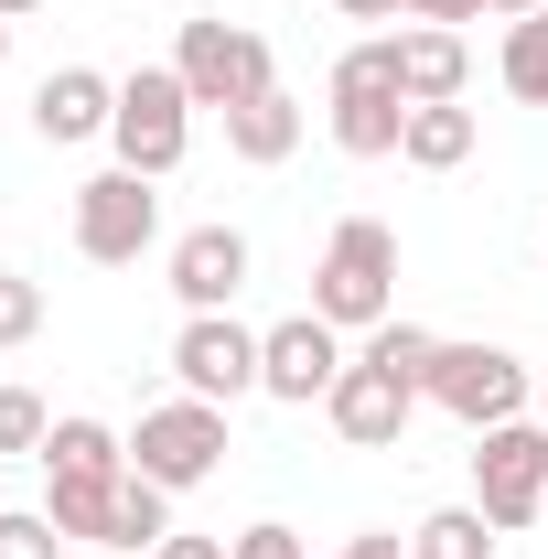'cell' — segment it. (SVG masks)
I'll list each match as a JSON object with an SVG mask.
<instances>
[{"label": "cell", "instance_id": "1", "mask_svg": "<svg viewBox=\"0 0 548 559\" xmlns=\"http://www.w3.org/2000/svg\"><path fill=\"white\" fill-rule=\"evenodd\" d=\"M323 130H334L344 162H398V140H409L398 33H366V44H344V55H334V75H323Z\"/></svg>", "mask_w": 548, "mask_h": 559}, {"label": "cell", "instance_id": "6", "mask_svg": "<svg viewBox=\"0 0 548 559\" xmlns=\"http://www.w3.org/2000/svg\"><path fill=\"white\" fill-rule=\"evenodd\" d=\"M108 151L130 162V173H183V151H194V97H183V75L172 66H140L119 75V119H108Z\"/></svg>", "mask_w": 548, "mask_h": 559}, {"label": "cell", "instance_id": "18", "mask_svg": "<svg viewBox=\"0 0 548 559\" xmlns=\"http://www.w3.org/2000/svg\"><path fill=\"white\" fill-rule=\"evenodd\" d=\"M398 162H409V173H463V162H474V108H463V97H452V108H409Z\"/></svg>", "mask_w": 548, "mask_h": 559}, {"label": "cell", "instance_id": "31", "mask_svg": "<svg viewBox=\"0 0 548 559\" xmlns=\"http://www.w3.org/2000/svg\"><path fill=\"white\" fill-rule=\"evenodd\" d=\"M527 11H548V0H484V22H527Z\"/></svg>", "mask_w": 548, "mask_h": 559}, {"label": "cell", "instance_id": "8", "mask_svg": "<svg viewBox=\"0 0 548 559\" xmlns=\"http://www.w3.org/2000/svg\"><path fill=\"white\" fill-rule=\"evenodd\" d=\"M215 463H226V409H215V399H162V409H140L130 474H151L162 495H194Z\"/></svg>", "mask_w": 548, "mask_h": 559}, {"label": "cell", "instance_id": "17", "mask_svg": "<svg viewBox=\"0 0 548 559\" xmlns=\"http://www.w3.org/2000/svg\"><path fill=\"white\" fill-rule=\"evenodd\" d=\"M44 474H130V430L65 409V419H55V441H44Z\"/></svg>", "mask_w": 548, "mask_h": 559}, {"label": "cell", "instance_id": "5", "mask_svg": "<svg viewBox=\"0 0 548 559\" xmlns=\"http://www.w3.org/2000/svg\"><path fill=\"white\" fill-rule=\"evenodd\" d=\"M151 248H162V194H151V173H130V162L86 173V183H75V259L140 270Z\"/></svg>", "mask_w": 548, "mask_h": 559}, {"label": "cell", "instance_id": "33", "mask_svg": "<svg viewBox=\"0 0 548 559\" xmlns=\"http://www.w3.org/2000/svg\"><path fill=\"white\" fill-rule=\"evenodd\" d=\"M0 66H11V22H0Z\"/></svg>", "mask_w": 548, "mask_h": 559}, {"label": "cell", "instance_id": "3", "mask_svg": "<svg viewBox=\"0 0 548 559\" xmlns=\"http://www.w3.org/2000/svg\"><path fill=\"white\" fill-rule=\"evenodd\" d=\"M172 75H183V97L194 108H248L259 86H279V66H270V33H248V22H226V11H205V22H183L172 33Z\"/></svg>", "mask_w": 548, "mask_h": 559}, {"label": "cell", "instance_id": "15", "mask_svg": "<svg viewBox=\"0 0 548 559\" xmlns=\"http://www.w3.org/2000/svg\"><path fill=\"white\" fill-rule=\"evenodd\" d=\"M119 485L130 474H44V516L65 527L75 549H108L119 538Z\"/></svg>", "mask_w": 548, "mask_h": 559}, {"label": "cell", "instance_id": "9", "mask_svg": "<svg viewBox=\"0 0 548 559\" xmlns=\"http://www.w3.org/2000/svg\"><path fill=\"white\" fill-rule=\"evenodd\" d=\"M344 366H355V345H344L334 323H323V312H290V323L259 334V399H279V409H323Z\"/></svg>", "mask_w": 548, "mask_h": 559}, {"label": "cell", "instance_id": "23", "mask_svg": "<svg viewBox=\"0 0 548 559\" xmlns=\"http://www.w3.org/2000/svg\"><path fill=\"white\" fill-rule=\"evenodd\" d=\"M44 441H55V409H44L33 388H0V463H11V452L44 463Z\"/></svg>", "mask_w": 548, "mask_h": 559}, {"label": "cell", "instance_id": "20", "mask_svg": "<svg viewBox=\"0 0 548 559\" xmlns=\"http://www.w3.org/2000/svg\"><path fill=\"white\" fill-rule=\"evenodd\" d=\"M409 559H495V516H484L474 495L463 506H430L409 527Z\"/></svg>", "mask_w": 548, "mask_h": 559}, {"label": "cell", "instance_id": "10", "mask_svg": "<svg viewBox=\"0 0 548 559\" xmlns=\"http://www.w3.org/2000/svg\"><path fill=\"white\" fill-rule=\"evenodd\" d=\"M172 377H183V399L237 409V399H259V334H248L237 312H183V334H172Z\"/></svg>", "mask_w": 548, "mask_h": 559}, {"label": "cell", "instance_id": "14", "mask_svg": "<svg viewBox=\"0 0 548 559\" xmlns=\"http://www.w3.org/2000/svg\"><path fill=\"white\" fill-rule=\"evenodd\" d=\"M398 86H409V108H452L474 86V44L441 22H398Z\"/></svg>", "mask_w": 548, "mask_h": 559}, {"label": "cell", "instance_id": "21", "mask_svg": "<svg viewBox=\"0 0 548 559\" xmlns=\"http://www.w3.org/2000/svg\"><path fill=\"white\" fill-rule=\"evenodd\" d=\"M495 75H505V97H516V108H548V11L505 22V55H495Z\"/></svg>", "mask_w": 548, "mask_h": 559}, {"label": "cell", "instance_id": "16", "mask_svg": "<svg viewBox=\"0 0 548 559\" xmlns=\"http://www.w3.org/2000/svg\"><path fill=\"white\" fill-rule=\"evenodd\" d=\"M226 151H237V162H259V173L290 162V151H301V97H290V86H259L248 108H226Z\"/></svg>", "mask_w": 548, "mask_h": 559}, {"label": "cell", "instance_id": "29", "mask_svg": "<svg viewBox=\"0 0 548 559\" xmlns=\"http://www.w3.org/2000/svg\"><path fill=\"white\" fill-rule=\"evenodd\" d=\"M151 559H226V538H194V527H172V538H162Z\"/></svg>", "mask_w": 548, "mask_h": 559}, {"label": "cell", "instance_id": "28", "mask_svg": "<svg viewBox=\"0 0 548 559\" xmlns=\"http://www.w3.org/2000/svg\"><path fill=\"white\" fill-rule=\"evenodd\" d=\"M334 559H409V538H398V527H366V538H344Z\"/></svg>", "mask_w": 548, "mask_h": 559}, {"label": "cell", "instance_id": "25", "mask_svg": "<svg viewBox=\"0 0 548 559\" xmlns=\"http://www.w3.org/2000/svg\"><path fill=\"white\" fill-rule=\"evenodd\" d=\"M33 334H44V280H33V270H0V355L33 345Z\"/></svg>", "mask_w": 548, "mask_h": 559}, {"label": "cell", "instance_id": "2", "mask_svg": "<svg viewBox=\"0 0 548 559\" xmlns=\"http://www.w3.org/2000/svg\"><path fill=\"white\" fill-rule=\"evenodd\" d=\"M312 312H323L334 334H377V323L398 312V226L344 215L334 237H323V259H312Z\"/></svg>", "mask_w": 548, "mask_h": 559}, {"label": "cell", "instance_id": "34", "mask_svg": "<svg viewBox=\"0 0 548 559\" xmlns=\"http://www.w3.org/2000/svg\"><path fill=\"white\" fill-rule=\"evenodd\" d=\"M0 474H11V463H0ZM0 506H11V485H0Z\"/></svg>", "mask_w": 548, "mask_h": 559}, {"label": "cell", "instance_id": "4", "mask_svg": "<svg viewBox=\"0 0 548 559\" xmlns=\"http://www.w3.org/2000/svg\"><path fill=\"white\" fill-rule=\"evenodd\" d=\"M474 506L495 516V538H516V527L548 516V419L538 409L474 430Z\"/></svg>", "mask_w": 548, "mask_h": 559}, {"label": "cell", "instance_id": "26", "mask_svg": "<svg viewBox=\"0 0 548 559\" xmlns=\"http://www.w3.org/2000/svg\"><path fill=\"white\" fill-rule=\"evenodd\" d=\"M226 559H312V538H301V527H279V516H259V527H237V538H226Z\"/></svg>", "mask_w": 548, "mask_h": 559}, {"label": "cell", "instance_id": "32", "mask_svg": "<svg viewBox=\"0 0 548 559\" xmlns=\"http://www.w3.org/2000/svg\"><path fill=\"white\" fill-rule=\"evenodd\" d=\"M33 11H55V0H0V22H33Z\"/></svg>", "mask_w": 548, "mask_h": 559}, {"label": "cell", "instance_id": "22", "mask_svg": "<svg viewBox=\"0 0 548 559\" xmlns=\"http://www.w3.org/2000/svg\"><path fill=\"white\" fill-rule=\"evenodd\" d=\"M162 538H172V495L151 485V474H130V485H119V538H108V549L151 559V549H162Z\"/></svg>", "mask_w": 548, "mask_h": 559}, {"label": "cell", "instance_id": "24", "mask_svg": "<svg viewBox=\"0 0 548 559\" xmlns=\"http://www.w3.org/2000/svg\"><path fill=\"white\" fill-rule=\"evenodd\" d=\"M75 538L44 516V506H0V559H65Z\"/></svg>", "mask_w": 548, "mask_h": 559}, {"label": "cell", "instance_id": "35", "mask_svg": "<svg viewBox=\"0 0 548 559\" xmlns=\"http://www.w3.org/2000/svg\"><path fill=\"white\" fill-rule=\"evenodd\" d=\"M538 419H548V388H538Z\"/></svg>", "mask_w": 548, "mask_h": 559}, {"label": "cell", "instance_id": "7", "mask_svg": "<svg viewBox=\"0 0 548 559\" xmlns=\"http://www.w3.org/2000/svg\"><path fill=\"white\" fill-rule=\"evenodd\" d=\"M430 409H452L463 430H495V419H527V409H538V377H527V355H516V345H452V334H441Z\"/></svg>", "mask_w": 548, "mask_h": 559}, {"label": "cell", "instance_id": "30", "mask_svg": "<svg viewBox=\"0 0 548 559\" xmlns=\"http://www.w3.org/2000/svg\"><path fill=\"white\" fill-rule=\"evenodd\" d=\"M344 22H409V0H334Z\"/></svg>", "mask_w": 548, "mask_h": 559}, {"label": "cell", "instance_id": "13", "mask_svg": "<svg viewBox=\"0 0 548 559\" xmlns=\"http://www.w3.org/2000/svg\"><path fill=\"white\" fill-rule=\"evenodd\" d=\"M108 119H119V75H97V66H55L44 86H33V130L55 140V151L108 140Z\"/></svg>", "mask_w": 548, "mask_h": 559}, {"label": "cell", "instance_id": "19", "mask_svg": "<svg viewBox=\"0 0 548 559\" xmlns=\"http://www.w3.org/2000/svg\"><path fill=\"white\" fill-rule=\"evenodd\" d=\"M366 366H377V377H398V388H419V399H430V366H441V334H430V323H398V312H388V323H377V334H366Z\"/></svg>", "mask_w": 548, "mask_h": 559}, {"label": "cell", "instance_id": "27", "mask_svg": "<svg viewBox=\"0 0 548 559\" xmlns=\"http://www.w3.org/2000/svg\"><path fill=\"white\" fill-rule=\"evenodd\" d=\"M409 22H441V33H463V22H484V0H409Z\"/></svg>", "mask_w": 548, "mask_h": 559}, {"label": "cell", "instance_id": "12", "mask_svg": "<svg viewBox=\"0 0 548 559\" xmlns=\"http://www.w3.org/2000/svg\"><path fill=\"white\" fill-rule=\"evenodd\" d=\"M419 409V388H398V377H377L366 355L334 377V399H323V419H334V441L344 452H398V430H409Z\"/></svg>", "mask_w": 548, "mask_h": 559}, {"label": "cell", "instance_id": "11", "mask_svg": "<svg viewBox=\"0 0 548 559\" xmlns=\"http://www.w3.org/2000/svg\"><path fill=\"white\" fill-rule=\"evenodd\" d=\"M248 270H259V248H248V226H226V215H215V226H183L172 259H162V280H172L183 312H237Z\"/></svg>", "mask_w": 548, "mask_h": 559}]
</instances>
